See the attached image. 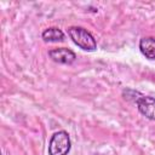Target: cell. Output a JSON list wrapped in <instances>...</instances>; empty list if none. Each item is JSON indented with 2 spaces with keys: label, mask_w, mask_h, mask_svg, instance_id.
<instances>
[{
  "label": "cell",
  "mask_w": 155,
  "mask_h": 155,
  "mask_svg": "<svg viewBox=\"0 0 155 155\" xmlns=\"http://www.w3.org/2000/svg\"><path fill=\"white\" fill-rule=\"evenodd\" d=\"M68 35L73 40L75 45H78L80 48L86 51H93L97 48V42L92 34L87 31L85 28L81 27H69L68 28Z\"/></svg>",
  "instance_id": "obj_1"
},
{
  "label": "cell",
  "mask_w": 155,
  "mask_h": 155,
  "mask_svg": "<svg viewBox=\"0 0 155 155\" xmlns=\"http://www.w3.org/2000/svg\"><path fill=\"white\" fill-rule=\"evenodd\" d=\"M70 138L65 131L56 132L48 144L50 155H67L70 150Z\"/></svg>",
  "instance_id": "obj_2"
},
{
  "label": "cell",
  "mask_w": 155,
  "mask_h": 155,
  "mask_svg": "<svg viewBox=\"0 0 155 155\" xmlns=\"http://www.w3.org/2000/svg\"><path fill=\"white\" fill-rule=\"evenodd\" d=\"M138 110L148 119L155 121V98L148 96H139L136 101Z\"/></svg>",
  "instance_id": "obj_3"
},
{
  "label": "cell",
  "mask_w": 155,
  "mask_h": 155,
  "mask_svg": "<svg viewBox=\"0 0 155 155\" xmlns=\"http://www.w3.org/2000/svg\"><path fill=\"white\" fill-rule=\"evenodd\" d=\"M48 54L54 62L61 63V64H71L76 58L75 53L71 50L65 48V47H59V48L51 50L48 52Z\"/></svg>",
  "instance_id": "obj_4"
},
{
  "label": "cell",
  "mask_w": 155,
  "mask_h": 155,
  "mask_svg": "<svg viewBox=\"0 0 155 155\" xmlns=\"http://www.w3.org/2000/svg\"><path fill=\"white\" fill-rule=\"evenodd\" d=\"M140 52L148 59H155V39L151 36L142 38L139 41Z\"/></svg>",
  "instance_id": "obj_5"
},
{
  "label": "cell",
  "mask_w": 155,
  "mask_h": 155,
  "mask_svg": "<svg viewBox=\"0 0 155 155\" xmlns=\"http://www.w3.org/2000/svg\"><path fill=\"white\" fill-rule=\"evenodd\" d=\"M41 36H42L44 41H46V42H57V41H62L64 39V33L58 28H48V29L44 30Z\"/></svg>",
  "instance_id": "obj_6"
}]
</instances>
